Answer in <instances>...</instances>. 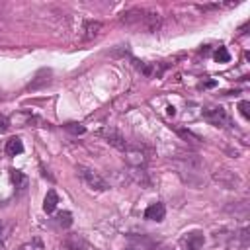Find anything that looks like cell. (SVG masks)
Returning a JSON list of instances; mask_svg holds the SVG:
<instances>
[{
	"label": "cell",
	"instance_id": "cell-1",
	"mask_svg": "<svg viewBox=\"0 0 250 250\" xmlns=\"http://www.w3.org/2000/svg\"><path fill=\"white\" fill-rule=\"evenodd\" d=\"M121 21L127 23V25H135V23H137V25H141V27L146 29V31H156V27H158V23H160V16H158L156 12L133 8V10H129V12L123 14Z\"/></svg>",
	"mask_w": 250,
	"mask_h": 250
},
{
	"label": "cell",
	"instance_id": "cell-2",
	"mask_svg": "<svg viewBox=\"0 0 250 250\" xmlns=\"http://www.w3.org/2000/svg\"><path fill=\"white\" fill-rule=\"evenodd\" d=\"M76 174L80 176V180L90 188V189H96V191H105L109 189V184L92 168L88 166H76Z\"/></svg>",
	"mask_w": 250,
	"mask_h": 250
},
{
	"label": "cell",
	"instance_id": "cell-3",
	"mask_svg": "<svg viewBox=\"0 0 250 250\" xmlns=\"http://www.w3.org/2000/svg\"><path fill=\"white\" fill-rule=\"evenodd\" d=\"M203 117H205L211 125H215V127H225V125H229V115H227V111H225L223 107H207V109L203 111Z\"/></svg>",
	"mask_w": 250,
	"mask_h": 250
},
{
	"label": "cell",
	"instance_id": "cell-4",
	"mask_svg": "<svg viewBox=\"0 0 250 250\" xmlns=\"http://www.w3.org/2000/svg\"><path fill=\"white\" fill-rule=\"evenodd\" d=\"M213 178H215L223 188H227V189H236V188L240 186V178H238L236 174H232L230 170H217V172L213 174Z\"/></svg>",
	"mask_w": 250,
	"mask_h": 250
},
{
	"label": "cell",
	"instance_id": "cell-5",
	"mask_svg": "<svg viewBox=\"0 0 250 250\" xmlns=\"http://www.w3.org/2000/svg\"><path fill=\"white\" fill-rule=\"evenodd\" d=\"M182 244L186 246V250H199L205 244V234L201 230L186 232V236L182 238Z\"/></svg>",
	"mask_w": 250,
	"mask_h": 250
},
{
	"label": "cell",
	"instance_id": "cell-6",
	"mask_svg": "<svg viewBox=\"0 0 250 250\" xmlns=\"http://www.w3.org/2000/svg\"><path fill=\"white\" fill-rule=\"evenodd\" d=\"M164 217H166V207H164V203H152V205H148V207L145 209V219H148V221L160 223V221H164Z\"/></svg>",
	"mask_w": 250,
	"mask_h": 250
},
{
	"label": "cell",
	"instance_id": "cell-7",
	"mask_svg": "<svg viewBox=\"0 0 250 250\" xmlns=\"http://www.w3.org/2000/svg\"><path fill=\"white\" fill-rule=\"evenodd\" d=\"M64 246H66L68 250H94L92 244H90L86 238H82L80 234H70V236L64 240Z\"/></svg>",
	"mask_w": 250,
	"mask_h": 250
},
{
	"label": "cell",
	"instance_id": "cell-8",
	"mask_svg": "<svg viewBox=\"0 0 250 250\" xmlns=\"http://www.w3.org/2000/svg\"><path fill=\"white\" fill-rule=\"evenodd\" d=\"M102 29H104V23L102 21H88L86 25H84V33H82V37L84 39H94V37H98L100 33H102Z\"/></svg>",
	"mask_w": 250,
	"mask_h": 250
},
{
	"label": "cell",
	"instance_id": "cell-9",
	"mask_svg": "<svg viewBox=\"0 0 250 250\" xmlns=\"http://www.w3.org/2000/svg\"><path fill=\"white\" fill-rule=\"evenodd\" d=\"M104 137H105L107 143L113 145L115 148H119V150H125V148H127V143H125V139H123L119 133H115V131H105Z\"/></svg>",
	"mask_w": 250,
	"mask_h": 250
},
{
	"label": "cell",
	"instance_id": "cell-10",
	"mask_svg": "<svg viewBox=\"0 0 250 250\" xmlns=\"http://www.w3.org/2000/svg\"><path fill=\"white\" fill-rule=\"evenodd\" d=\"M57 203H59L57 191H55V189H49L47 195H45V199H43V211H45V213H53V211L57 209Z\"/></svg>",
	"mask_w": 250,
	"mask_h": 250
},
{
	"label": "cell",
	"instance_id": "cell-11",
	"mask_svg": "<svg viewBox=\"0 0 250 250\" xmlns=\"http://www.w3.org/2000/svg\"><path fill=\"white\" fill-rule=\"evenodd\" d=\"M125 152H127V160L131 162V164H137V166H141V164H145L146 162V156L143 154V150L141 148H125Z\"/></svg>",
	"mask_w": 250,
	"mask_h": 250
},
{
	"label": "cell",
	"instance_id": "cell-12",
	"mask_svg": "<svg viewBox=\"0 0 250 250\" xmlns=\"http://www.w3.org/2000/svg\"><path fill=\"white\" fill-rule=\"evenodd\" d=\"M21 152H23V143L18 137H12L6 143V154L8 156H16V154H21Z\"/></svg>",
	"mask_w": 250,
	"mask_h": 250
},
{
	"label": "cell",
	"instance_id": "cell-13",
	"mask_svg": "<svg viewBox=\"0 0 250 250\" xmlns=\"http://www.w3.org/2000/svg\"><path fill=\"white\" fill-rule=\"evenodd\" d=\"M12 182L18 189H25L27 188V176L20 170H12Z\"/></svg>",
	"mask_w": 250,
	"mask_h": 250
},
{
	"label": "cell",
	"instance_id": "cell-14",
	"mask_svg": "<svg viewBox=\"0 0 250 250\" xmlns=\"http://www.w3.org/2000/svg\"><path fill=\"white\" fill-rule=\"evenodd\" d=\"M57 223L61 225V227H70L72 225V215L68 213V211H61V213H57Z\"/></svg>",
	"mask_w": 250,
	"mask_h": 250
},
{
	"label": "cell",
	"instance_id": "cell-15",
	"mask_svg": "<svg viewBox=\"0 0 250 250\" xmlns=\"http://www.w3.org/2000/svg\"><path fill=\"white\" fill-rule=\"evenodd\" d=\"M215 61H217V62H229V61H230V55H229L227 47H219V49L215 51Z\"/></svg>",
	"mask_w": 250,
	"mask_h": 250
},
{
	"label": "cell",
	"instance_id": "cell-16",
	"mask_svg": "<svg viewBox=\"0 0 250 250\" xmlns=\"http://www.w3.org/2000/svg\"><path fill=\"white\" fill-rule=\"evenodd\" d=\"M20 250H43V242L39 240V238H33L31 242H27V244H23Z\"/></svg>",
	"mask_w": 250,
	"mask_h": 250
},
{
	"label": "cell",
	"instance_id": "cell-17",
	"mask_svg": "<svg viewBox=\"0 0 250 250\" xmlns=\"http://www.w3.org/2000/svg\"><path fill=\"white\" fill-rule=\"evenodd\" d=\"M238 109H240V113L244 115V119H250V102H240L238 104Z\"/></svg>",
	"mask_w": 250,
	"mask_h": 250
},
{
	"label": "cell",
	"instance_id": "cell-18",
	"mask_svg": "<svg viewBox=\"0 0 250 250\" xmlns=\"http://www.w3.org/2000/svg\"><path fill=\"white\" fill-rule=\"evenodd\" d=\"M66 129H68V131H72V133H76V135H82V133L86 131L80 123H68V125H66Z\"/></svg>",
	"mask_w": 250,
	"mask_h": 250
},
{
	"label": "cell",
	"instance_id": "cell-19",
	"mask_svg": "<svg viewBox=\"0 0 250 250\" xmlns=\"http://www.w3.org/2000/svg\"><path fill=\"white\" fill-rule=\"evenodd\" d=\"M10 127V119L6 115H0V133H6Z\"/></svg>",
	"mask_w": 250,
	"mask_h": 250
},
{
	"label": "cell",
	"instance_id": "cell-20",
	"mask_svg": "<svg viewBox=\"0 0 250 250\" xmlns=\"http://www.w3.org/2000/svg\"><path fill=\"white\" fill-rule=\"evenodd\" d=\"M0 230H2V221H0Z\"/></svg>",
	"mask_w": 250,
	"mask_h": 250
}]
</instances>
